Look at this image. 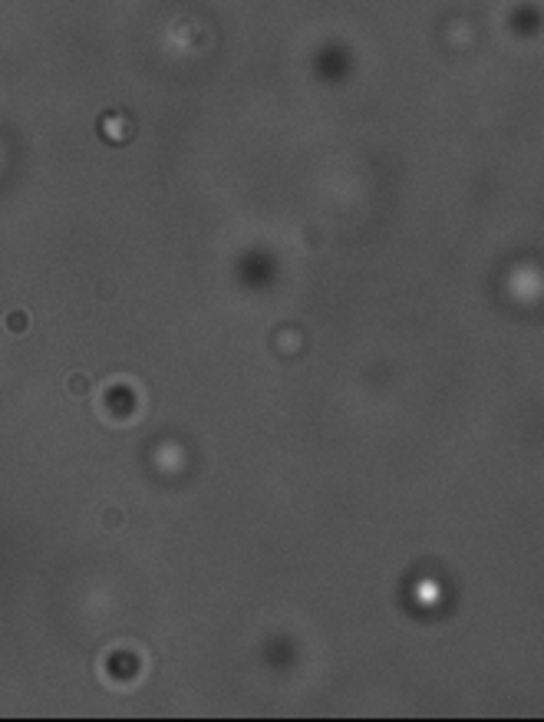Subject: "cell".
I'll use <instances>...</instances> for the list:
<instances>
[{"instance_id": "6da1fadb", "label": "cell", "mask_w": 544, "mask_h": 722, "mask_svg": "<svg viewBox=\"0 0 544 722\" xmlns=\"http://www.w3.org/2000/svg\"><path fill=\"white\" fill-rule=\"evenodd\" d=\"M7 330L10 333H27V314H10L7 317Z\"/></svg>"}]
</instances>
